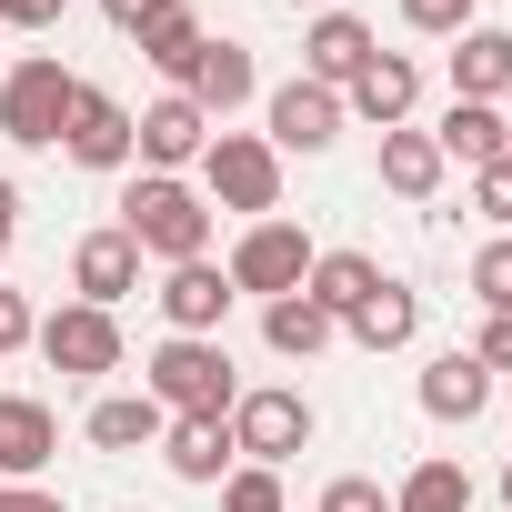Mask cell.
<instances>
[{
	"mask_svg": "<svg viewBox=\"0 0 512 512\" xmlns=\"http://www.w3.org/2000/svg\"><path fill=\"white\" fill-rule=\"evenodd\" d=\"M41 332V312H31V292H11V282H0V352H21Z\"/></svg>",
	"mask_w": 512,
	"mask_h": 512,
	"instance_id": "d6a6232c",
	"label": "cell"
},
{
	"mask_svg": "<svg viewBox=\"0 0 512 512\" xmlns=\"http://www.w3.org/2000/svg\"><path fill=\"white\" fill-rule=\"evenodd\" d=\"M221 512H282V472H262V462L221 472Z\"/></svg>",
	"mask_w": 512,
	"mask_h": 512,
	"instance_id": "f1b7e54d",
	"label": "cell"
},
{
	"mask_svg": "<svg viewBox=\"0 0 512 512\" xmlns=\"http://www.w3.org/2000/svg\"><path fill=\"white\" fill-rule=\"evenodd\" d=\"M472 302H482V312H512V231L472 251Z\"/></svg>",
	"mask_w": 512,
	"mask_h": 512,
	"instance_id": "83f0119b",
	"label": "cell"
},
{
	"mask_svg": "<svg viewBox=\"0 0 512 512\" xmlns=\"http://www.w3.org/2000/svg\"><path fill=\"white\" fill-rule=\"evenodd\" d=\"M161 462H171L181 482H221V472H231V422H171V432H161Z\"/></svg>",
	"mask_w": 512,
	"mask_h": 512,
	"instance_id": "d4e9b609",
	"label": "cell"
},
{
	"mask_svg": "<svg viewBox=\"0 0 512 512\" xmlns=\"http://www.w3.org/2000/svg\"><path fill=\"white\" fill-rule=\"evenodd\" d=\"M332 312L312 302V292H282V302H262V342L282 352V362H312V352H332Z\"/></svg>",
	"mask_w": 512,
	"mask_h": 512,
	"instance_id": "ffe728a7",
	"label": "cell"
},
{
	"mask_svg": "<svg viewBox=\"0 0 512 512\" xmlns=\"http://www.w3.org/2000/svg\"><path fill=\"white\" fill-rule=\"evenodd\" d=\"M71 292H81L91 312H121V302L141 292V251H131V231H121V221L71 241Z\"/></svg>",
	"mask_w": 512,
	"mask_h": 512,
	"instance_id": "ba28073f",
	"label": "cell"
},
{
	"mask_svg": "<svg viewBox=\"0 0 512 512\" xmlns=\"http://www.w3.org/2000/svg\"><path fill=\"white\" fill-rule=\"evenodd\" d=\"M101 11H111V31H131V41H141V31L171 11V0H101Z\"/></svg>",
	"mask_w": 512,
	"mask_h": 512,
	"instance_id": "d590c367",
	"label": "cell"
},
{
	"mask_svg": "<svg viewBox=\"0 0 512 512\" xmlns=\"http://www.w3.org/2000/svg\"><path fill=\"white\" fill-rule=\"evenodd\" d=\"M342 332H352L362 352H402V342L422 332V292H402V282H382V292H372V302H362V312H352Z\"/></svg>",
	"mask_w": 512,
	"mask_h": 512,
	"instance_id": "cb8c5ba5",
	"label": "cell"
},
{
	"mask_svg": "<svg viewBox=\"0 0 512 512\" xmlns=\"http://www.w3.org/2000/svg\"><path fill=\"white\" fill-rule=\"evenodd\" d=\"M181 91H191L211 121H231L251 91H262V71H251V51H241V41H201V61H191V81H181Z\"/></svg>",
	"mask_w": 512,
	"mask_h": 512,
	"instance_id": "2e32d148",
	"label": "cell"
},
{
	"mask_svg": "<svg viewBox=\"0 0 512 512\" xmlns=\"http://www.w3.org/2000/svg\"><path fill=\"white\" fill-rule=\"evenodd\" d=\"M502 512H512V462H502Z\"/></svg>",
	"mask_w": 512,
	"mask_h": 512,
	"instance_id": "f35d334b",
	"label": "cell"
},
{
	"mask_svg": "<svg viewBox=\"0 0 512 512\" xmlns=\"http://www.w3.org/2000/svg\"><path fill=\"white\" fill-rule=\"evenodd\" d=\"M322 512H392V492L372 472H342V482H322Z\"/></svg>",
	"mask_w": 512,
	"mask_h": 512,
	"instance_id": "f546056e",
	"label": "cell"
},
{
	"mask_svg": "<svg viewBox=\"0 0 512 512\" xmlns=\"http://www.w3.org/2000/svg\"><path fill=\"white\" fill-rule=\"evenodd\" d=\"M71 0H0V31H61Z\"/></svg>",
	"mask_w": 512,
	"mask_h": 512,
	"instance_id": "836d02e7",
	"label": "cell"
},
{
	"mask_svg": "<svg viewBox=\"0 0 512 512\" xmlns=\"http://www.w3.org/2000/svg\"><path fill=\"white\" fill-rule=\"evenodd\" d=\"M432 141H442V161H462V171H492V161H512V151H502V111H492V101H452Z\"/></svg>",
	"mask_w": 512,
	"mask_h": 512,
	"instance_id": "44dd1931",
	"label": "cell"
},
{
	"mask_svg": "<svg viewBox=\"0 0 512 512\" xmlns=\"http://www.w3.org/2000/svg\"><path fill=\"white\" fill-rule=\"evenodd\" d=\"M161 432H171V412H161L151 392H111V402H91V452H161Z\"/></svg>",
	"mask_w": 512,
	"mask_h": 512,
	"instance_id": "ac0fdd59",
	"label": "cell"
},
{
	"mask_svg": "<svg viewBox=\"0 0 512 512\" xmlns=\"http://www.w3.org/2000/svg\"><path fill=\"white\" fill-rule=\"evenodd\" d=\"M71 101H81V71H61L51 51H31V61H11V81H0V131H11L21 151H51L61 121H71Z\"/></svg>",
	"mask_w": 512,
	"mask_h": 512,
	"instance_id": "3957f363",
	"label": "cell"
},
{
	"mask_svg": "<svg viewBox=\"0 0 512 512\" xmlns=\"http://www.w3.org/2000/svg\"><path fill=\"white\" fill-rule=\"evenodd\" d=\"M141 392H151L171 422H231V402H241V382H231V352H221V342H191V332H171V342L151 352Z\"/></svg>",
	"mask_w": 512,
	"mask_h": 512,
	"instance_id": "7a4b0ae2",
	"label": "cell"
},
{
	"mask_svg": "<svg viewBox=\"0 0 512 512\" xmlns=\"http://www.w3.org/2000/svg\"><path fill=\"white\" fill-rule=\"evenodd\" d=\"M332 141H342V91L282 81L272 91V151H332Z\"/></svg>",
	"mask_w": 512,
	"mask_h": 512,
	"instance_id": "4fadbf2b",
	"label": "cell"
},
{
	"mask_svg": "<svg viewBox=\"0 0 512 512\" xmlns=\"http://www.w3.org/2000/svg\"><path fill=\"white\" fill-rule=\"evenodd\" d=\"M332 322H352L372 292H382V262H372V251H312V282H302Z\"/></svg>",
	"mask_w": 512,
	"mask_h": 512,
	"instance_id": "d6986e66",
	"label": "cell"
},
{
	"mask_svg": "<svg viewBox=\"0 0 512 512\" xmlns=\"http://www.w3.org/2000/svg\"><path fill=\"white\" fill-rule=\"evenodd\" d=\"M0 512H71L61 492H41V482H11V492H0Z\"/></svg>",
	"mask_w": 512,
	"mask_h": 512,
	"instance_id": "8d00e7d4",
	"label": "cell"
},
{
	"mask_svg": "<svg viewBox=\"0 0 512 512\" xmlns=\"http://www.w3.org/2000/svg\"><path fill=\"white\" fill-rule=\"evenodd\" d=\"M231 292H262V302H282V292H302L312 282V241L292 231V221H251L241 241H231Z\"/></svg>",
	"mask_w": 512,
	"mask_h": 512,
	"instance_id": "5b68a950",
	"label": "cell"
},
{
	"mask_svg": "<svg viewBox=\"0 0 512 512\" xmlns=\"http://www.w3.org/2000/svg\"><path fill=\"white\" fill-rule=\"evenodd\" d=\"M201 191H211L221 211L272 221V211H282V151L251 141V131H211V151H201Z\"/></svg>",
	"mask_w": 512,
	"mask_h": 512,
	"instance_id": "277c9868",
	"label": "cell"
},
{
	"mask_svg": "<svg viewBox=\"0 0 512 512\" xmlns=\"http://www.w3.org/2000/svg\"><path fill=\"white\" fill-rule=\"evenodd\" d=\"M121 231H131L141 262H211V201L181 171H141L121 191Z\"/></svg>",
	"mask_w": 512,
	"mask_h": 512,
	"instance_id": "6da1fadb",
	"label": "cell"
},
{
	"mask_svg": "<svg viewBox=\"0 0 512 512\" xmlns=\"http://www.w3.org/2000/svg\"><path fill=\"white\" fill-rule=\"evenodd\" d=\"M131 151H141V171H181V161L211 151V111H201L191 91H171V101H151V111L131 121Z\"/></svg>",
	"mask_w": 512,
	"mask_h": 512,
	"instance_id": "9c48e42d",
	"label": "cell"
},
{
	"mask_svg": "<svg viewBox=\"0 0 512 512\" xmlns=\"http://www.w3.org/2000/svg\"><path fill=\"white\" fill-rule=\"evenodd\" d=\"M392 512H472V472H462L452 452H432V462H412V472H402Z\"/></svg>",
	"mask_w": 512,
	"mask_h": 512,
	"instance_id": "484cf974",
	"label": "cell"
},
{
	"mask_svg": "<svg viewBox=\"0 0 512 512\" xmlns=\"http://www.w3.org/2000/svg\"><path fill=\"white\" fill-rule=\"evenodd\" d=\"M11 241H21V181L0 171V262H11Z\"/></svg>",
	"mask_w": 512,
	"mask_h": 512,
	"instance_id": "74e56055",
	"label": "cell"
},
{
	"mask_svg": "<svg viewBox=\"0 0 512 512\" xmlns=\"http://www.w3.org/2000/svg\"><path fill=\"white\" fill-rule=\"evenodd\" d=\"M472 362H482V372H512V312H492V322H482V342H472Z\"/></svg>",
	"mask_w": 512,
	"mask_h": 512,
	"instance_id": "e575fe53",
	"label": "cell"
},
{
	"mask_svg": "<svg viewBox=\"0 0 512 512\" xmlns=\"http://www.w3.org/2000/svg\"><path fill=\"white\" fill-rule=\"evenodd\" d=\"M302 442H312V402H302V392H241V402H231V452H241V462L282 472Z\"/></svg>",
	"mask_w": 512,
	"mask_h": 512,
	"instance_id": "52a82bcc",
	"label": "cell"
},
{
	"mask_svg": "<svg viewBox=\"0 0 512 512\" xmlns=\"http://www.w3.org/2000/svg\"><path fill=\"white\" fill-rule=\"evenodd\" d=\"M502 151H512V121H502Z\"/></svg>",
	"mask_w": 512,
	"mask_h": 512,
	"instance_id": "ab89813d",
	"label": "cell"
},
{
	"mask_svg": "<svg viewBox=\"0 0 512 512\" xmlns=\"http://www.w3.org/2000/svg\"><path fill=\"white\" fill-rule=\"evenodd\" d=\"M472 211L512 231V161H492V171H472Z\"/></svg>",
	"mask_w": 512,
	"mask_h": 512,
	"instance_id": "1f68e13d",
	"label": "cell"
},
{
	"mask_svg": "<svg viewBox=\"0 0 512 512\" xmlns=\"http://www.w3.org/2000/svg\"><path fill=\"white\" fill-rule=\"evenodd\" d=\"M372 61V21H352V11H322L312 31H302V81H322V91H352V71Z\"/></svg>",
	"mask_w": 512,
	"mask_h": 512,
	"instance_id": "5bb4252c",
	"label": "cell"
},
{
	"mask_svg": "<svg viewBox=\"0 0 512 512\" xmlns=\"http://www.w3.org/2000/svg\"><path fill=\"white\" fill-rule=\"evenodd\" d=\"M51 452H61V422H51V402H31V392H0V472H11V482H31Z\"/></svg>",
	"mask_w": 512,
	"mask_h": 512,
	"instance_id": "9a60e30c",
	"label": "cell"
},
{
	"mask_svg": "<svg viewBox=\"0 0 512 512\" xmlns=\"http://www.w3.org/2000/svg\"><path fill=\"white\" fill-rule=\"evenodd\" d=\"M201 41H211V31H201V21L181 11V0H171V11H161V21L141 31V61H151V71H161V81L181 91V81H191V61H201Z\"/></svg>",
	"mask_w": 512,
	"mask_h": 512,
	"instance_id": "4316f807",
	"label": "cell"
},
{
	"mask_svg": "<svg viewBox=\"0 0 512 512\" xmlns=\"http://www.w3.org/2000/svg\"><path fill=\"white\" fill-rule=\"evenodd\" d=\"M231 302H241V292H231V272H221V262H171V282H161V322H171V332H191V342H211Z\"/></svg>",
	"mask_w": 512,
	"mask_h": 512,
	"instance_id": "7c38bea8",
	"label": "cell"
},
{
	"mask_svg": "<svg viewBox=\"0 0 512 512\" xmlns=\"http://www.w3.org/2000/svg\"><path fill=\"white\" fill-rule=\"evenodd\" d=\"M482 402H492V372H482L472 352H442V362L422 372V412H432V422H472Z\"/></svg>",
	"mask_w": 512,
	"mask_h": 512,
	"instance_id": "7402d4cb",
	"label": "cell"
},
{
	"mask_svg": "<svg viewBox=\"0 0 512 512\" xmlns=\"http://www.w3.org/2000/svg\"><path fill=\"white\" fill-rule=\"evenodd\" d=\"M382 191L432 201V191H442V141H432V131H382Z\"/></svg>",
	"mask_w": 512,
	"mask_h": 512,
	"instance_id": "603a6c76",
	"label": "cell"
},
{
	"mask_svg": "<svg viewBox=\"0 0 512 512\" xmlns=\"http://www.w3.org/2000/svg\"><path fill=\"white\" fill-rule=\"evenodd\" d=\"M512 91V31H452V101H492Z\"/></svg>",
	"mask_w": 512,
	"mask_h": 512,
	"instance_id": "e0dca14e",
	"label": "cell"
},
{
	"mask_svg": "<svg viewBox=\"0 0 512 512\" xmlns=\"http://www.w3.org/2000/svg\"><path fill=\"white\" fill-rule=\"evenodd\" d=\"M412 101H422V71H412L402 51H372V61L352 71V91H342V111H352V121H372V131H402V121H412Z\"/></svg>",
	"mask_w": 512,
	"mask_h": 512,
	"instance_id": "30bf717a",
	"label": "cell"
},
{
	"mask_svg": "<svg viewBox=\"0 0 512 512\" xmlns=\"http://www.w3.org/2000/svg\"><path fill=\"white\" fill-rule=\"evenodd\" d=\"M61 151H71L81 171H121V161H131V111L81 81V101H71V121H61Z\"/></svg>",
	"mask_w": 512,
	"mask_h": 512,
	"instance_id": "8fae6325",
	"label": "cell"
},
{
	"mask_svg": "<svg viewBox=\"0 0 512 512\" xmlns=\"http://www.w3.org/2000/svg\"><path fill=\"white\" fill-rule=\"evenodd\" d=\"M402 21L432 31V41H452V31H472V0H402Z\"/></svg>",
	"mask_w": 512,
	"mask_h": 512,
	"instance_id": "4dcf8cb0",
	"label": "cell"
},
{
	"mask_svg": "<svg viewBox=\"0 0 512 512\" xmlns=\"http://www.w3.org/2000/svg\"><path fill=\"white\" fill-rule=\"evenodd\" d=\"M31 342H41V362H51L61 382H101V372H121V322L91 312V302H61Z\"/></svg>",
	"mask_w": 512,
	"mask_h": 512,
	"instance_id": "8992f818",
	"label": "cell"
}]
</instances>
